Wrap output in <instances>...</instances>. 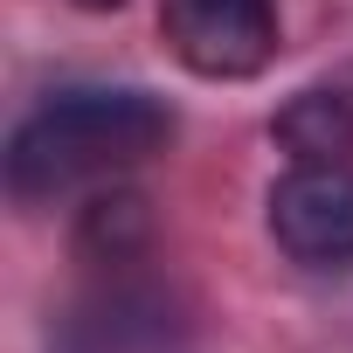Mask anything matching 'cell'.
<instances>
[{
	"label": "cell",
	"mask_w": 353,
	"mask_h": 353,
	"mask_svg": "<svg viewBox=\"0 0 353 353\" xmlns=\"http://www.w3.org/2000/svg\"><path fill=\"white\" fill-rule=\"evenodd\" d=\"M83 236H90V243H111V256H125V250L145 236V201H132V194L97 201V208H90V222H83Z\"/></svg>",
	"instance_id": "5b68a950"
},
{
	"label": "cell",
	"mask_w": 353,
	"mask_h": 353,
	"mask_svg": "<svg viewBox=\"0 0 353 353\" xmlns=\"http://www.w3.org/2000/svg\"><path fill=\"white\" fill-rule=\"evenodd\" d=\"M77 8H90V14H111V8H118V0H77Z\"/></svg>",
	"instance_id": "8992f818"
},
{
	"label": "cell",
	"mask_w": 353,
	"mask_h": 353,
	"mask_svg": "<svg viewBox=\"0 0 353 353\" xmlns=\"http://www.w3.org/2000/svg\"><path fill=\"white\" fill-rule=\"evenodd\" d=\"M270 236L291 263L346 270L353 263V166H291L270 188Z\"/></svg>",
	"instance_id": "3957f363"
},
{
	"label": "cell",
	"mask_w": 353,
	"mask_h": 353,
	"mask_svg": "<svg viewBox=\"0 0 353 353\" xmlns=\"http://www.w3.org/2000/svg\"><path fill=\"white\" fill-rule=\"evenodd\" d=\"M173 139V104L152 90H56L8 139L14 201H63L125 166H145Z\"/></svg>",
	"instance_id": "6da1fadb"
},
{
	"label": "cell",
	"mask_w": 353,
	"mask_h": 353,
	"mask_svg": "<svg viewBox=\"0 0 353 353\" xmlns=\"http://www.w3.org/2000/svg\"><path fill=\"white\" fill-rule=\"evenodd\" d=\"M277 145L291 152V166H332L353 152V97L339 90H298L277 111Z\"/></svg>",
	"instance_id": "277c9868"
},
{
	"label": "cell",
	"mask_w": 353,
	"mask_h": 353,
	"mask_svg": "<svg viewBox=\"0 0 353 353\" xmlns=\"http://www.w3.org/2000/svg\"><path fill=\"white\" fill-rule=\"evenodd\" d=\"M159 35L194 77H256L277 56V0H166Z\"/></svg>",
	"instance_id": "7a4b0ae2"
}]
</instances>
